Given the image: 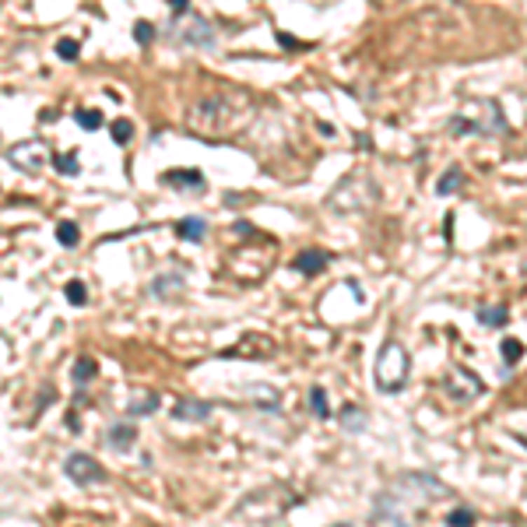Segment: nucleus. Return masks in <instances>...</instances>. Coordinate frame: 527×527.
Listing matches in <instances>:
<instances>
[{
  "label": "nucleus",
  "mask_w": 527,
  "mask_h": 527,
  "mask_svg": "<svg viewBox=\"0 0 527 527\" xmlns=\"http://www.w3.org/2000/svg\"><path fill=\"white\" fill-rule=\"evenodd\" d=\"M169 8H172V15H186L190 0H169Z\"/></svg>",
  "instance_id": "32"
},
{
  "label": "nucleus",
  "mask_w": 527,
  "mask_h": 527,
  "mask_svg": "<svg viewBox=\"0 0 527 527\" xmlns=\"http://www.w3.org/2000/svg\"><path fill=\"white\" fill-rule=\"evenodd\" d=\"M446 495H450V488H446L443 481H436L432 474H404V478H397V485L376 502V513L387 516V520H397V509H401L408 499H415V502H436V499H446Z\"/></svg>",
  "instance_id": "2"
},
{
  "label": "nucleus",
  "mask_w": 527,
  "mask_h": 527,
  "mask_svg": "<svg viewBox=\"0 0 527 527\" xmlns=\"http://www.w3.org/2000/svg\"><path fill=\"white\" fill-rule=\"evenodd\" d=\"M176 36H179V43H186V46H214V29H211L204 18H186V29L176 25Z\"/></svg>",
  "instance_id": "9"
},
{
  "label": "nucleus",
  "mask_w": 527,
  "mask_h": 527,
  "mask_svg": "<svg viewBox=\"0 0 527 527\" xmlns=\"http://www.w3.org/2000/svg\"><path fill=\"white\" fill-rule=\"evenodd\" d=\"M162 183L172 186V190L200 193V190H204V172H200V169H169V172L162 176Z\"/></svg>",
  "instance_id": "10"
},
{
  "label": "nucleus",
  "mask_w": 527,
  "mask_h": 527,
  "mask_svg": "<svg viewBox=\"0 0 527 527\" xmlns=\"http://www.w3.org/2000/svg\"><path fill=\"white\" fill-rule=\"evenodd\" d=\"M499 355H502V362H506V366H513V362H520V359H523V345H520L516 338H502Z\"/></svg>",
  "instance_id": "21"
},
{
  "label": "nucleus",
  "mask_w": 527,
  "mask_h": 527,
  "mask_svg": "<svg viewBox=\"0 0 527 527\" xmlns=\"http://www.w3.org/2000/svg\"><path fill=\"white\" fill-rule=\"evenodd\" d=\"M292 268H296L299 275L313 278V275H320V271L327 268V253H324V249H303V253L292 260Z\"/></svg>",
  "instance_id": "11"
},
{
  "label": "nucleus",
  "mask_w": 527,
  "mask_h": 527,
  "mask_svg": "<svg viewBox=\"0 0 527 527\" xmlns=\"http://www.w3.org/2000/svg\"><path fill=\"white\" fill-rule=\"evenodd\" d=\"M443 390L450 394V401L467 404V401H474V397L481 394V380H478L471 369H450V373L443 376Z\"/></svg>",
  "instance_id": "7"
},
{
  "label": "nucleus",
  "mask_w": 527,
  "mask_h": 527,
  "mask_svg": "<svg viewBox=\"0 0 527 527\" xmlns=\"http://www.w3.org/2000/svg\"><path fill=\"white\" fill-rule=\"evenodd\" d=\"M460 183H464V179H460V165H450V169L443 172V179L436 183V193H439V197H453V193L460 190Z\"/></svg>",
  "instance_id": "17"
},
{
  "label": "nucleus",
  "mask_w": 527,
  "mask_h": 527,
  "mask_svg": "<svg viewBox=\"0 0 527 527\" xmlns=\"http://www.w3.org/2000/svg\"><path fill=\"white\" fill-rule=\"evenodd\" d=\"M57 242L67 246V249H74V246L81 242V228H78L74 221H60V225H57Z\"/></svg>",
  "instance_id": "20"
},
{
  "label": "nucleus",
  "mask_w": 527,
  "mask_h": 527,
  "mask_svg": "<svg viewBox=\"0 0 527 527\" xmlns=\"http://www.w3.org/2000/svg\"><path fill=\"white\" fill-rule=\"evenodd\" d=\"M411 376V359H408V348L401 341H383V348L376 352V366H373V383L380 394H397L404 390Z\"/></svg>",
  "instance_id": "4"
},
{
  "label": "nucleus",
  "mask_w": 527,
  "mask_h": 527,
  "mask_svg": "<svg viewBox=\"0 0 527 527\" xmlns=\"http://www.w3.org/2000/svg\"><path fill=\"white\" fill-rule=\"evenodd\" d=\"M78 53H81V43H78V39H60V43H57V57H60V60H78Z\"/></svg>",
  "instance_id": "27"
},
{
  "label": "nucleus",
  "mask_w": 527,
  "mask_h": 527,
  "mask_svg": "<svg viewBox=\"0 0 527 527\" xmlns=\"http://www.w3.org/2000/svg\"><path fill=\"white\" fill-rule=\"evenodd\" d=\"M165 289H183V278H158V282H151V292H155V296H169Z\"/></svg>",
  "instance_id": "30"
},
{
  "label": "nucleus",
  "mask_w": 527,
  "mask_h": 527,
  "mask_svg": "<svg viewBox=\"0 0 527 527\" xmlns=\"http://www.w3.org/2000/svg\"><path fill=\"white\" fill-rule=\"evenodd\" d=\"M478 324H481V327H506V324H509V306H506V303L481 306V310H478Z\"/></svg>",
  "instance_id": "15"
},
{
  "label": "nucleus",
  "mask_w": 527,
  "mask_h": 527,
  "mask_svg": "<svg viewBox=\"0 0 527 527\" xmlns=\"http://www.w3.org/2000/svg\"><path fill=\"white\" fill-rule=\"evenodd\" d=\"M106 443H109L113 450H120V453H123V450H130V446L137 443V429H134L130 422H116V425L106 432Z\"/></svg>",
  "instance_id": "13"
},
{
  "label": "nucleus",
  "mask_w": 527,
  "mask_h": 527,
  "mask_svg": "<svg viewBox=\"0 0 527 527\" xmlns=\"http://www.w3.org/2000/svg\"><path fill=\"white\" fill-rule=\"evenodd\" d=\"M109 134H113L116 144H127L134 137V123L130 120H116V123H109Z\"/></svg>",
  "instance_id": "26"
},
{
  "label": "nucleus",
  "mask_w": 527,
  "mask_h": 527,
  "mask_svg": "<svg viewBox=\"0 0 527 527\" xmlns=\"http://www.w3.org/2000/svg\"><path fill=\"white\" fill-rule=\"evenodd\" d=\"M64 474H67L74 485H95V481L106 478V467H102L99 460H92L88 453H71V457L64 460Z\"/></svg>",
  "instance_id": "8"
},
{
  "label": "nucleus",
  "mask_w": 527,
  "mask_h": 527,
  "mask_svg": "<svg viewBox=\"0 0 527 527\" xmlns=\"http://www.w3.org/2000/svg\"><path fill=\"white\" fill-rule=\"evenodd\" d=\"M310 411H313L317 418H324V422L331 418V404H327V390H324L320 383H313V387H310Z\"/></svg>",
  "instance_id": "19"
},
{
  "label": "nucleus",
  "mask_w": 527,
  "mask_h": 527,
  "mask_svg": "<svg viewBox=\"0 0 527 527\" xmlns=\"http://www.w3.org/2000/svg\"><path fill=\"white\" fill-rule=\"evenodd\" d=\"M275 39H278V46H282V50H296V46H299V43H296V39H292L289 32H278Z\"/></svg>",
  "instance_id": "31"
},
{
  "label": "nucleus",
  "mask_w": 527,
  "mask_h": 527,
  "mask_svg": "<svg viewBox=\"0 0 527 527\" xmlns=\"http://www.w3.org/2000/svg\"><path fill=\"white\" fill-rule=\"evenodd\" d=\"M74 120H78V123H81L85 130H99V127L106 123V116H102L99 109H85V106H81V109L74 113Z\"/></svg>",
  "instance_id": "23"
},
{
  "label": "nucleus",
  "mask_w": 527,
  "mask_h": 527,
  "mask_svg": "<svg viewBox=\"0 0 527 527\" xmlns=\"http://www.w3.org/2000/svg\"><path fill=\"white\" fill-rule=\"evenodd\" d=\"M176 232H179V239H186V242H200V239L207 235V221L197 218V214H186V218H179Z\"/></svg>",
  "instance_id": "14"
},
{
  "label": "nucleus",
  "mask_w": 527,
  "mask_h": 527,
  "mask_svg": "<svg viewBox=\"0 0 527 527\" xmlns=\"http://www.w3.org/2000/svg\"><path fill=\"white\" fill-rule=\"evenodd\" d=\"M53 165H57V172H64V176H78V172H81V162H78L74 151H71V155H53Z\"/></svg>",
  "instance_id": "24"
},
{
  "label": "nucleus",
  "mask_w": 527,
  "mask_h": 527,
  "mask_svg": "<svg viewBox=\"0 0 527 527\" xmlns=\"http://www.w3.org/2000/svg\"><path fill=\"white\" fill-rule=\"evenodd\" d=\"M397 527H404V523H397Z\"/></svg>",
  "instance_id": "35"
},
{
  "label": "nucleus",
  "mask_w": 527,
  "mask_h": 527,
  "mask_svg": "<svg viewBox=\"0 0 527 527\" xmlns=\"http://www.w3.org/2000/svg\"><path fill=\"white\" fill-rule=\"evenodd\" d=\"M249 116H253V95L225 88V92H211V95H200L197 102H190L186 130L197 137H207V141H221V137L242 130L249 123Z\"/></svg>",
  "instance_id": "1"
},
{
  "label": "nucleus",
  "mask_w": 527,
  "mask_h": 527,
  "mask_svg": "<svg viewBox=\"0 0 527 527\" xmlns=\"http://www.w3.org/2000/svg\"><path fill=\"white\" fill-rule=\"evenodd\" d=\"M334 527H352V523H334Z\"/></svg>",
  "instance_id": "34"
},
{
  "label": "nucleus",
  "mask_w": 527,
  "mask_h": 527,
  "mask_svg": "<svg viewBox=\"0 0 527 527\" xmlns=\"http://www.w3.org/2000/svg\"><path fill=\"white\" fill-rule=\"evenodd\" d=\"M345 197H348V204H345L341 211H366V207H373V200H376V186H373L369 176H348V179L331 193V204H338V200H345Z\"/></svg>",
  "instance_id": "6"
},
{
  "label": "nucleus",
  "mask_w": 527,
  "mask_h": 527,
  "mask_svg": "<svg viewBox=\"0 0 527 527\" xmlns=\"http://www.w3.org/2000/svg\"><path fill=\"white\" fill-rule=\"evenodd\" d=\"M155 411H158V394L155 390H148V394H141L127 404V415H155Z\"/></svg>",
  "instance_id": "18"
},
{
  "label": "nucleus",
  "mask_w": 527,
  "mask_h": 527,
  "mask_svg": "<svg viewBox=\"0 0 527 527\" xmlns=\"http://www.w3.org/2000/svg\"><path fill=\"white\" fill-rule=\"evenodd\" d=\"M207 415H211V404H207V401L186 397V401L172 404V418H176V422H204Z\"/></svg>",
  "instance_id": "12"
},
{
  "label": "nucleus",
  "mask_w": 527,
  "mask_h": 527,
  "mask_svg": "<svg viewBox=\"0 0 527 527\" xmlns=\"http://www.w3.org/2000/svg\"><path fill=\"white\" fill-rule=\"evenodd\" d=\"M64 296H67V303H71V306H85V303H88V289H85V282H67V285H64Z\"/></svg>",
  "instance_id": "25"
},
{
  "label": "nucleus",
  "mask_w": 527,
  "mask_h": 527,
  "mask_svg": "<svg viewBox=\"0 0 527 527\" xmlns=\"http://www.w3.org/2000/svg\"><path fill=\"white\" fill-rule=\"evenodd\" d=\"M341 425L352 429V432H362V429H366V411H359L355 404H348V408L341 411Z\"/></svg>",
  "instance_id": "22"
},
{
  "label": "nucleus",
  "mask_w": 527,
  "mask_h": 527,
  "mask_svg": "<svg viewBox=\"0 0 527 527\" xmlns=\"http://www.w3.org/2000/svg\"><path fill=\"white\" fill-rule=\"evenodd\" d=\"M232 232H235V235H249V232H253V225H249V221H235V225H232Z\"/></svg>",
  "instance_id": "33"
},
{
  "label": "nucleus",
  "mask_w": 527,
  "mask_h": 527,
  "mask_svg": "<svg viewBox=\"0 0 527 527\" xmlns=\"http://www.w3.org/2000/svg\"><path fill=\"white\" fill-rule=\"evenodd\" d=\"M8 162L15 165V169H22V172H43V165L46 162H53V155H50V148H46V141H39V137H29V141H18V144H11L8 148Z\"/></svg>",
  "instance_id": "5"
},
{
  "label": "nucleus",
  "mask_w": 527,
  "mask_h": 527,
  "mask_svg": "<svg viewBox=\"0 0 527 527\" xmlns=\"http://www.w3.org/2000/svg\"><path fill=\"white\" fill-rule=\"evenodd\" d=\"M71 376H74V383H78V387H85V383L92 380V376H99V362H95L92 355H81V359L74 362Z\"/></svg>",
  "instance_id": "16"
},
{
  "label": "nucleus",
  "mask_w": 527,
  "mask_h": 527,
  "mask_svg": "<svg viewBox=\"0 0 527 527\" xmlns=\"http://www.w3.org/2000/svg\"><path fill=\"white\" fill-rule=\"evenodd\" d=\"M134 39H137V46H148L155 39V25L151 22H137L134 25Z\"/></svg>",
  "instance_id": "28"
},
{
  "label": "nucleus",
  "mask_w": 527,
  "mask_h": 527,
  "mask_svg": "<svg viewBox=\"0 0 527 527\" xmlns=\"http://www.w3.org/2000/svg\"><path fill=\"white\" fill-rule=\"evenodd\" d=\"M506 116L499 109V102L492 99H471L453 120H450V134L453 137H471V134H506Z\"/></svg>",
  "instance_id": "3"
},
{
  "label": "nucleus",
  "mask_w": 527,
  "mask_h": 527,
  "mask_svg": "<svg viewBox=\"0 0 527 527\" xmlns=\"http://www.w3.org/2000/svg\"><path fill=\"white\" fill-rule=\"evenodd\" d=\"M474 523V513L471 509H453L450 516H446V527H471Z\"/></svg>",
  "instance_id": "29"
}]
</instances>
